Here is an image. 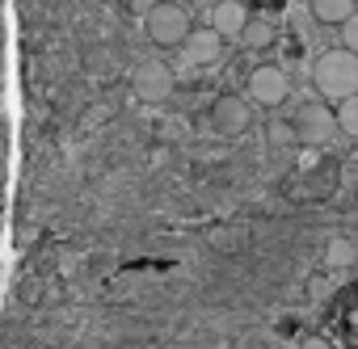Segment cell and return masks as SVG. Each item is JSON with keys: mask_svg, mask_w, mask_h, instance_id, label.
<instances>
[{"mask_svg": "<svg viewBox=\"0 0 358 349\" xmlns=\"http://www.w3.org/2000/svg\"><path fill=\"white\" fill-rule=\"evenodd\" d=\"M312 84H316V93L324 97V101H345V97H354L358 93V51H350V47H329V51H320L316 55V64H312Z\"/></svg>", "mask_w": 358, "mask_h": 349, "instance_id": "cell-1", "label": "cell"}, {"mask_svg": "<svg viewBox=\"0 0 358 349\" xmlns=\"http://www.w3.org/2000/svg\"><path fill=\"white\" fill-rule=\"evenodd\" d=\"M143 34L156 47H186V38L194 34L186 5L182 0H156V5L143 13Z\"/></svg>", "mask_w": 358, "mask_h": 349, "instance_id": "cell-2", "label": "cell"}, {"mask_svg": "<svg viewBox=\"0 0 358 349\" xmlns=\"http://www.w3.org/2000/svg\"><path fill=\"white\" fill-rule=\"evenodd\" d=\"M173 89H177V76H173V68H169L164 59H143V64H135V72H131V93H135L139 101L160 105V101L173 97Z\"/></svg>", "mask_w": 358, "mask_h": 349, "instance_id": "cell-3", "label": "cell"}, {"mask_svg": "<svg viewBox=\"0 0 358 349\" xmlns=\"http://www.w3.org/2000/svg\"><path fill=\"white\" fill-rule=\"evenodd\" d=\"M245 84H249V101H257L262 110H278L291 101V76L278 64H257Z\"/></svg>", "mask_w": 358, "mask_h": 349, "instance_id": "cell-4", "label": "cell"}, {"mask_svg": "<svg viewBox=\"0 0 358 349\" xmlns=\"http://www.w3.org/2000/svg\"><path fill=\"white\" fill-rule=\"evenodd\" d=\"M295 118V131H299V143H329L341 126H337V105L333 101H299V110L291 114Z\"/></svg>", "mask_w": 358, "mask_h": 349, "instance_id": "cell-5", "label": "cell"}, {"mask_svg": "<svg viewBox=\"0 0 358 349\" xmlns=\"http://www.w3.org/2000/svg\"><path fill=\"white\" fill-rule=\"evenodd\" d=\"M211 126L224 135V139H236V135H249V126H253V105L245 101V97H236V93H220L215 101H211Z\"/></svg>", "mask_w": 358, "mask_h": 349, "instance_id": "cell-6", "label": "cell"}, {"mask_svg": "<svg viewBox=\"0 0 358 349\" xmlns=\"http://www.w3.org/2000/svg\"><path fill=\"white\" fill-rule=\"evenodd\" d=\"M224 43H228V38H224L215 26H207V30H194V34L186 38L182 55H186V64H190V68H211V64H220Z\"/></svg>", "mask_w": 358, "mask_h": 349, "instance_id": "cell-7", "label": "cell"}, {"mask_svg": "<svg viewBox=\"0 0 358 349\" xmlns=\"http://www.w3.org/2000/svg\"><path fill=\"white\" fill-rule=\"evenodd\" d=\"M253 13H249V0H215V9H211V26L224 34V38H245Z\"/></svg>", "mask_w": 358, "mask_h": 349, "instance_id": "cell-8", "label": "cell"}, {"mask_svg": "<svg viewBox=\"0 0 358 349\" xmlns=\"http://www.w3.org/2000/svg\"><path fill=\"white\" fill-rule=\"evenodd\" d=\"M308 9L320 26H341L350 13H358V0H308Z\"/></svg>", "mask_w": 358, "mask_h": 349, "instance_id": "cell-9", "label": "cell"}, {"mask_svg": "<svg viewBox=\"0 0 358 349\" xmlns=\"http://www.w3.org/2000/svg\"><path fill=\"white\" fill-rule=\"evenodd\" d=\"M358 261V244L350 240V236H333L329 244H324V265L329 269H350Z\"/></svg>", "mask_w": 358, "mask_h": 349, "instance_id": "cell-10", "label": "cell"}, {"mask_svg": "<svg viewBox=\"0 0 358 349\" xmlns=\"http://www.w3.org/2000/svg\"><path fill=\"white\" fill-rule=\"evenodd\" d=\"M266 143H270V147H295V143H299L295 118H270V122H266Z\"/></svg>", "mask_w": 358, "mask_h": 349, "instance_id": "cell-11", "label": "cell"}, {"mask_svg": "<svg viewBox=\"0 0 358 349\" xmlns=\"http://www.w3.org/2000/svg\"><path fill=\"white\" fill-rule=\"evenodd\" d=\"M249 51H266L270 43H274V22L270 17H253L249 22V30H245V38H241Z\"/></svg>", "mask_w": 358, "mask_h": 349, "instance_id": "cell-12", "label": "cell"}, {"mask_svg": "<svg viewBox=\"0 0 358 349\" xmlns=\"http://www.w3.org/2000/svg\"><path fill=\"white\" fill-rule=\"evenodd\" d=\"M337 126H341L345 139H358V93L337 101Z\"/></svg>", "mask_w": 358, "mask_h": 349, "instance_id": "cell-13", "label": "cell"}, {"mask_svg": "<svg viewBox=\"0 0 358 349\" xmlns=\"http://www.w3.org/2000/svg\"><path fill=\"white\" fill-rule=\"evenodd\" d=\"M337 34H341V47H350V51H358V13H350L341 26H337Z\"/></svg>", "mask_w": 358, "mask_h": 349, "instance_id": "cell-14", "label": "cell"}, {"mask_svg": "<svg viewBox=\"0 0 358 349\" xmlns=\"http://www.w3.org/2000/svg\"><path fill=\"white\" fill-rule=\"evenodd\" d=\"M299 349H333V341H329V336H320V332H312V336H303V341H299Z\"/></svg>", "mask_w": 358, "mask_h": 349, "instance_id": "cell-15", "label": "cell"}, {"mask_svg": "<svg viewBox=\"0 0 358 349\" xmlns=\"http://www.w3.org/2000/svg\"><path fill=\"white\" fill-rule=\"evenodd\" d=\"M350 324H358V307H354V311H350Z\"/></svg>", "mask_w": 358, "mask_h": 349, "instance_id": "cell-16", "label": "cell"}, {"mask_svg": "<svg viewBox=\"0 0 358 349\" xmlns=\"http://www.w3.org/2000/svg\"><path fill=\"white\" fill-rule=\"evenodd\" d=\"M354 349H358V345H354Z\"/></svg>", "mask_w": 358, "mask_h": 349, "instance_id": "cell-17", "label": "cell"}]
</instances>
